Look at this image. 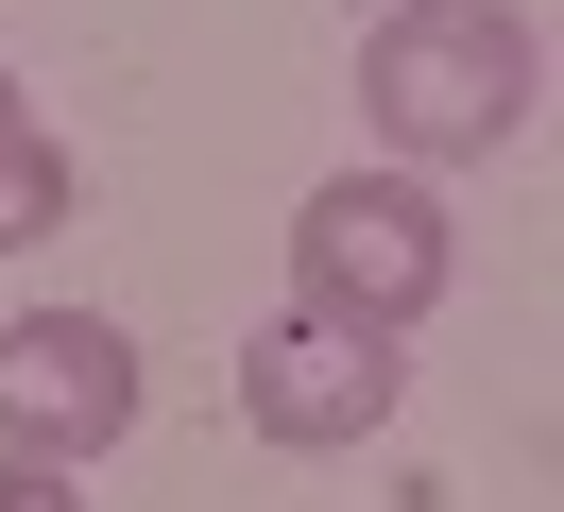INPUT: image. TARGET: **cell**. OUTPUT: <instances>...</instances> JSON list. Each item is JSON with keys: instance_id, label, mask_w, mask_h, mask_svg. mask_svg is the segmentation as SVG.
<instances>
[{"instance_id": "cell-1", "label": "cell", "mask_w": 564, "mask_h": 512, "mask_svg": "<svg viewBox=\"0 0 564 512\" xmlns=\"http://www.w3.org/2000/svg\"><path fill=\"white\" fill-rule=\"evenodd\" d=\"M359 120L393 171H479L547 120V34L530 0H393L359 34Z\"/></svg>"}, {"instance_id": "cell-2", "label": "cell", "mask_w": 564, "mask_h": 512, "mask_svg": "<svg viewBox=\"0 0 564 512\" xmlns=\"http://www.w3.org/2000/svg\"><path fill=\"white\" fill-rule=\"evenodd\" d=\"M462 273V222L427 171H325L291 205V307L308 325H359V341H411Z\"/></svg>"}, {"instance_id": "cell-3", "label": "cell", "mask_w": 564, "mask_h": 512, "mask_svg": "<svg viewBox=\"0 0 564 512\" xmlns=\"http://www.w3.org/2000/svg\"><path fill=\"white\" fill-rule=\"evenodd\" d=\"M393 393H411V341L308 325V307H274V325L240 341V427L274 444V461H359V444L393 427Z\"/></svg>"}, {"instance_id": "cell-4", "label": "cell", "mask_w": 564, "mask_h": 512, "mask_svg": "<svg viewBox=\"0 0 564 512\" xmlns=\"http://www.w3.org/2000/svg\"><path fill=\"white\" fill-rule=\"evenodd\" d=\"M120 427H138V341H120L104 307H18V325H0V461L86 478Z\"/></svg>"}, {"instance_id": "cell-5", "label": "cell", "mask_w": 564, "mask_h": 512, "mask_svg": "<svg viewBox=\"0 0 564 512\" xmlns=\"http://www.w3.org/2000/svg\"><path fill=\"white\" fill-rule=\"evenodd\" d=\"M69 205H86L69 137H52V120H0V257H18V239H52Z\"/></svg>"}, {"instance_id": "cell-6", "label": "cell", "mask_w": 564, "mask_h": 512, "mask_svg": "<svg viewBox=\"0 0 564 512\" xmlns=\"http://www.w3.org/2000/svg\"><path fill=\"white\" fill-rule=\"evenodd\" d=\"M0 512H86V478H52V461H0Z\"/></svg>"}, {"instance_id": "cell-7", "label": "cell", "mask_w": 564, "mask_h": 512, "mask_svg": "<svg viewBox=\"0 0 564 512\" xmlns=\"http://www.w3.org/2000/svg\"><path fill=\"white\" fill-rule=\"evenodd\" d=\"M0 120H35V102H18V68H0Z\"/></svg>"}]
</instances>
